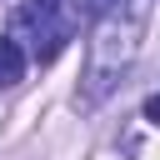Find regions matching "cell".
Segmentation results:
<instances>
[{"mask_svg": "<svg viewBox=\"0 0 160 160\" xmlns=\"http://www.w3.org/2000/svg\"><path fill=\"white\" fill-rule=\"evenodd\" d=\"M90 30H95V40H90V65H85V90H80V100H85V105H100V100L125 80V70H130V60H135V50H140L145 10L120 0V5H110L105 15H95Z\"/></svg>", "mask_w": 160, "mask_h": 160, "instance_id": "6da1fadb", "label": "cell"}, {"mask_svg": "<svg viewBox=\"0 0 160 160\" xmlns=\"http://www.w3.org/2000/svg\"><path fill=\"white\" fill-rule=\"evenodd\" d=\"M75 25H80L75 0H30L25 10H15V35L30 40V55L40 65H50L65 50V40L75 35Z\"/></svg>", "mask_w": 160, "mask_h": 160, "instance_id": "7a4b0ae2", "label": "cell"}, {"mask_svg": "<svg viewBox=\"0 0 160 160\" xmlns=\"http://www.w3.org/2000/svg\"><path fill=\"white\" fill-rule=\"evenodd\" d=\"M20 75H25V55H20V45L10 35H0V90L20 85Z\"/></svg>", "mask_w": 160, "mask_h": 160, "instance_id": "3957f363", "label": "cell"}, {"mask_svg": "<svg viewBox=\"0 0 160 160\" xmlns=\"http://www.w3.org/2000/svg\"><path fill=\"white\" fill-rule=\"evenodd\" d=\"M145 120H150V125H160V90L145 100Z\"/></svg>", "mask_w": 160, "mask_h": 160, "instance_id": "277c9868", "label": "cell"}]
</instances>
